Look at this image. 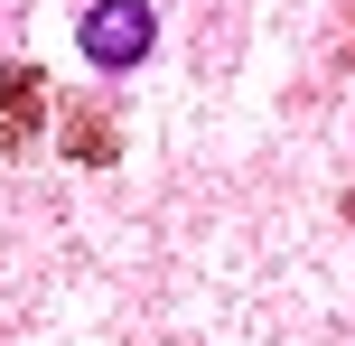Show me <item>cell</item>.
Returning a JSON list of instances; mask_svg holds the SVG:
<instances>
[{"label":"cell","instance_id":"cell-1","mask_svg":"<svg viewBox=\"0 0 355 346\" xmlns=\"http://www.w3.org/2000/svg\"><path fill=\"white\" fill-rule=\"evenodd\" d=\"M75 47H85V66L122 75V66H141V56L159 47V10H150V0H94V10L75 19Z\"/></svg>","mask_w":355,"mask_h":346}]
</instances>
